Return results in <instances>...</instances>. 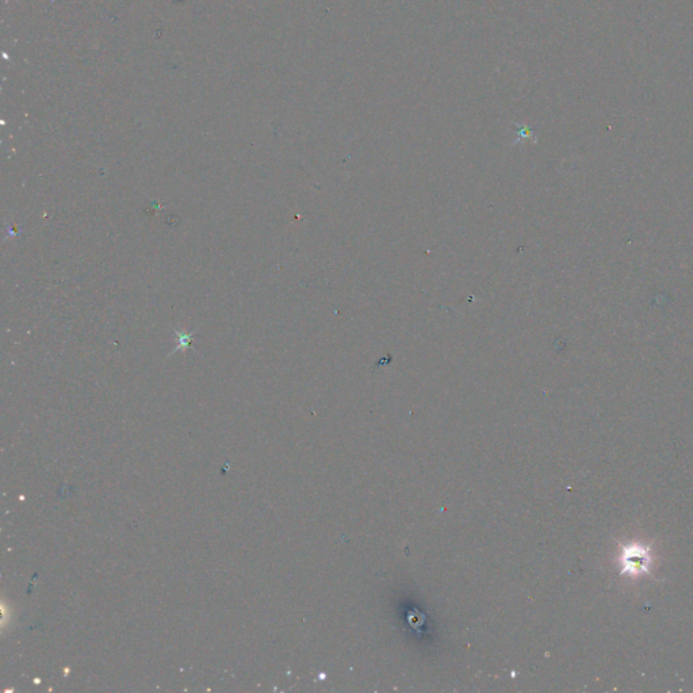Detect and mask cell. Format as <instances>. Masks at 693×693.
<instances>
[{"label":"cell","instance_id":"cell-1","mask_svg":"<svg viewBox=\"0 0 693 693\" xmlns=\"http://www.w3.org/2000/svg\"><path fill=\"white\" fill-rule=\"evenodd\" d=\"M621 562L623 574L637 577L650 570L652 554L642 545H630L623 548Z\"/></svg>","mask_w":693,"mask_h":693}]
</instances>
